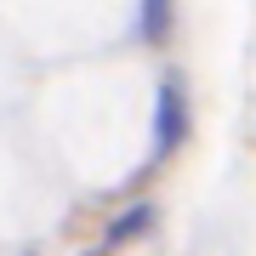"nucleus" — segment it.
<instances>
[{
	"mask_svg": "<svg viewBox=\"0 0 256 256\" xmlns=\"http://www.w3.org/2000/svg\"><path fill=\"white\" fill-rule=\"evenodd\" d=\"M182 142H188V92L182 74H165L154 97V160H171Z\"/></svg>",
	"mask_w": 256,
	"mask_h": 256,
	"instance_id": "obj_1",
	"label": "nucleus"
},
{
	"mask_svg": "<svg viewBox=\"0 0 256 256\" xmlns=\"http://www.w3.org/2000/svg\"><path fill=\"white\" fill-rule=\"evenodd\" d=\"M137 34L148 40V46H165V34H171V0H142Z\"/></svg>",
	"mask_w": 256,
	"mask_h": 256,
	"instance_id": "obj_2",
	"label": "nucleus"
},
{
	"mask_svg": "<svg viewBox=\"0 0 256 256\" xmlns=\"http://www.w3.org/2000/svg\"><path fill=\"white\" fill-rule=\"evenodd\" d=\"M148 222H154V205H131V210H120L114 228H108V245H126V239L148 234Z\"/></svg>",
	"mask_w": 256,
	"mask_h": 256,
	"instance_id": "obj_3",
	"label": "nucleus"
}]
</instances>
